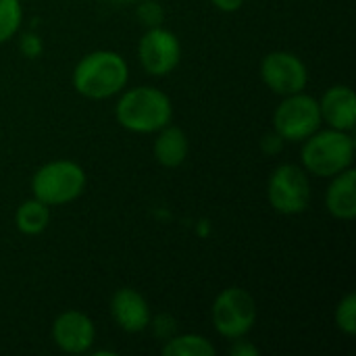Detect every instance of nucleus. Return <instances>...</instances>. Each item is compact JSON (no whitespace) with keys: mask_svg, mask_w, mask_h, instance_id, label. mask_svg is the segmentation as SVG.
Wrapping results in <instances>:
<instances>
[{"mask_svg":"<svg viewBox=\"0 0 356 356\" xmlns=\"http://www.w3.org/2000/svg\"><path fill=\"white\" fill-rule=\"evenodd\" d=\"M129 81V65L115 50H92L83 54L71 73L73 90L88 100L119 96Z\"/></svg>","mask_w":356,"mask_h":356,"instance_id":"1","label":"nucleus"},{"mask_svg":"<svg viewBox=\"0 0 356 356\" xmlns=\"http://www.w3.org/2000/svg\"><path fill=\"white\" fill-rule=\"evenodd\" d=\"M115 119L131 134H156L173 121V100L154 86L125 88L117 98Z\"/></svg>","mask_w":356,"mask_h":356,"instance_id":"2","label":"nucleus"},{"mask_svg":"<svg viewBox=\"0 0 356 356\" xmlns=\"http://www.w3.org/2000/svg\"><path fill=\"white\" fill-rule=\"evenodd\" d=\"M300 165L309 175L334 177L355 165V136L334 127H319L300 142Z\"/></svg>","mask_w":356,"mask_h":356,"instance_id":"3","label":"nucleus"},{"mask_svg":"<svg viewBox=\"0 0 356 356\" xmlns=\"http://www.w3.org/2000/svg\"><path fill=\"white\" fill-rule=\"evenodd\" d=\"M88 186V175L83 167L71 159H54L38 167L31 175L29 188L31 196L44 204L65 207L77 200Z\"/></svg>","mask_w":356,"mask_h":356,"instance_id":"4","label":"nucleus"},{"mask_svg":"<svg viewBox=\"0 0 356 356\" xmlns=\"http://www.w3.org/2000/svg\"><path fill=\"white\" fill-rule=\"evenodd\" d=\"M257 317L259 311H257L254 296L240 286H232L219 292L211 307V319L215 332L229 342L238 338H246L254 330Z\"/></svg>","mask_w":356,"mask_h":356,"instance_id":"5","label":"nucleus"},{"mask_svg":"<svg viewBox=\"0 0 356 356\" xmlns=\"http://www.w3.org/2000/svg\"><path fill=\"white\" fill-rule=\"evenodd\" d=\"M267 202L280 215H300L311 204V179L302 165L282 163L267 179Z\"/></svg>","mask_w":356,"mask_h":356,"instance_id":"6","label":"nucleus"},{"mask_svg":"<svg viewBox=\"0 0 356 356\" xmlns=\"http://www.w3.org/2000/svg\"><path fill=\"white\" fill-rule=\"evenodd\" d=\"M321 125L319 102L307 92L282 96V102L273 111V131L286 142H305Z\"/></svg>","mask_w":356,"mask_h":356,"instance_id":"7","label":"nucleus"},{"mask_svg":"<svg viewBox=\"0 0 356 356\" xmlns=\"http://www.w3.org/2000/svg\"><path fill=\"white\" fill-rule=\"evenodd\" d=\"M181 52L179 38L163 25L148 27L138 42V60L152 77H167L173 73L181 63Z\"/></svg>","mask_w":356,"mask_h":356,"instance_id":"8","label":"nucleus"},{"mask_svg":"<svg viewBox=\"0 0 356 356\" xmlns=\"http://www.w3.org/2000/svg\"><path fill=\"white\" fill-rule=\"evenodd\" d=\"M261 79L277 96L305 92L309 86L307 63L290 50H273L261 60Z\"/></svg>","mask_w":356,"mask_h":356,"instance_id":"9","label":"nucleus"},{"mask_svg":"<svg viewBox=\"0 0 356 356\" xmlns=\"http://www.w3.org/2000/svg\"><path fill=\"white\" fill-rule=\"evenodd\" d=\"M50 338L67 355H86L96 342V325L83 311H63L52 321Z\"/></svg>","mask_w":356,"mask_h":356,"instance_id":"10","label":"nucleus"},{"mask_svg":"<svg viewBox=\"0 0 356 356\" xmlns=\"http://www.w3.org/2000/svg\"><path fill=\"white\" fill-rule=\"evenodd\" d=\"M111 317L119 330L127 334H140L148 330L152 311L148 300L134 288H119L111 296Z\"/></svg>","mask_w":356,"mask_h":356,"instance_id":"11","label":"nucleus"},{"mask_svg":"<svg viewBox=\"0 0 356 356\" xmlns=\"http://www.w3.org/2000/svg\"><path fill=\"white\" fill-rule=\"evenodd\" d=\"M321 121L327 127L353 131L356 125V96L355 90L346 83L330 86L321 98H317Z\"/></svg>","mask_w":356,"mask_h":356,"instance_id":"12","label":"nucleus"},{"mask_svg":"<svg viewBox=\"0 0 356 356\" xmlns=\"http://www.w3.org/2000/svg\"><path fill=\"white\" fill-rule=\"evenodd\" d=\"M325 209L338 221H353L356 217V171L355 167L330 177L325 190Z\"/></svg>","mask_w":356,"mask_h":356,"instance_id":"13","label":"nucleus"},{"mask_svg":"<svg viewBox=\"0 0 356 356\" xmlns=\"http://www.w3.org/2000/svg\"><path fill=\"white\" fill-rule=\"evenodd\" d=\"M152 154L156 159V163L165 169H177L186 163L188 154H190V140L188 134L173 125V121L169 125H165L163 129H159L154 134V142H152Z\"/></svg>","mask_w":356,"mask_h":356,"instance_id":"14","label":"nucleus"},{"mask_svg":"<svg viewBox=\"0 0 356 356\" xmlns=\"http://www.w3.org/2000/svg\"><path fill=\"white\" fill-rule=\"evenodd\" d=\"M50 225V207L38 198L23 200L15 211V227L23 236H40Z\"/></svg>","mask_w":356,"mask_h":356,"instance_id":"15","label":"nucleus"},{"mask_svg":"<svg viewBox=\"0 0 356 356\" xmlns=\"http://www.w3.org/2000/svg\"><path fill=\"white\" fill-rule=\"evenodd\" d=\"M161 353L165 356H215L217 348L200 334H175L163 342Z\"/></svg>","mask_w":356,"mask_h":356,"instance_id":"16","label":"nucleus"},{"mask_svg":"<svg viewBox=\"0 0 356 356\" xmlns=\"http://www.w3.org/2000/svg\"><path fill=\"white\" fill-rule=\"evenodd\" d=\"M23 25L21 0H0V46L13 40Z\"/></svg>","mask_w":356,"mask_h":356,"instance_id":"17","label":"nucleus"},{"mask_svg":"<svg viewBox=\"0 0 356 356\" xmlns=\"http://www.w3.org/2000/svg\"><path fill=\"white\" fill-rule=\"evenodd\" d=\"M334 323L336 327L353 338L356 334V294L355 292H348L338 305H336V311H334Z\"/></svg>","mask_w":356,"mask_h":356,"instance_id":"18","label":"nucleus"},{"mask_svg":"<svg viewBox=\"0 0 356 356\" xmlns=\"http://www.w3.org/2000/svg\"><path fill=\"white\" fill-rule=\"evenodd\" d=\"M136 17L138 21L148 29V27H159L165 23V8L156 0H138L136 4Z\"/></svg>","mask_w":356,"mask_h":356,"instance_id":"19","label":"nucleus"},{"mask_svg":"<svg viewBox=\"0 0 356 356\" xmlns=\"http://www.w3.org/2000/svg\"><path fill=\"white\" fill-rule=\"evenodd\" d=\"M148 330H152V336L161 342H167L169 338H173L177 334V321L173 315L169 313H159L150 317Z\"/></svg>","mask_w":356,"mask_h":356,"instance_id":"20","label":"nucleus"},{"mask_svg":"<svg viewBox=\"0 0 356 356\" xmlns=\"http://www.w3.org/2000/svg\"><path fill=\"white\" fill-rule=\"evenodd\" d=\"M19 50L25 58H38L44 52V42L35 31H25L19 35Z\"/></svg>","mask_w":356,"mask_h":356,"instance_id":"21","label":"nucleus"},{"mask_svg":"<svg viewBox=\"0 0 356 356\" xmlns=\"http://www.w3.org/2000/svg\"><path fill=\"white\" fill-rule=\"evenodd\" d=\"M284 146H286V140H284L280 134H275L273 129L267 131V134L261 138V150H263L267 156H277V154L284 150Z\"/></svg>","mask_w":356,"mask_h":356,"instance_id":"22","label":"nucleus"},{"mask_svg":"<svg viewBox=\"0 0 356 356\" xmlns=\"http://www.w3.org/2000/svg\"><path fill=\"white\" fill-rule=\"evenodd\" d=\"M229 355L232 356H259L261 355V348H259L257 344H252L250 340H246V338H238V340H232Z\"/></svg>","mask_w":356,"mask_h":356,"instance_id":"23","label":"nucleus"},{"mask_svg":"<svg viewBox=\"0 0 356 356\" xmlns=\"http://www.w3.org/2000/svg\"><path fill=\"white\" fill-rule=\"evenodd\" d=\"M217 10H221V13H238L242 6H244V2L246 0H209Z\"/></svg>","mask_w":356,"mask_h":356,"instance_id":"24","label":"nucleus"},{"mask_svg":"<svg viewBox=\"0 0 356 356\" xmlns=\"http://www.w3.org/2000/svg\"><path fill=\"white\" fill-rule=\"evenodd\" d=\"M104 2L111 6H129V4H136L138 0H104Z\"/></svg>","mask_w":356,"mask_h":356,"instance_id":"25","label":"nucleus"}]
</instances>
